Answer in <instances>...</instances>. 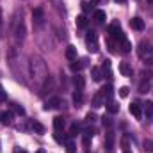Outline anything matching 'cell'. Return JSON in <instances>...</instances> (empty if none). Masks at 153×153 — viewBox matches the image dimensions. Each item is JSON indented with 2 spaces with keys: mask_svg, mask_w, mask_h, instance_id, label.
Returning a JSON list of instances; mask_svg holds the SVG:
<instances>
[{
  "mask_svg": "<svg viewBox=\"0 0 153 153\" xmlns=\"http://www.w3.org/2000/svg\"><path fill=\"white\" fill-rule=\"evenodd\" d=\"M78 130H80V126H78V125H71V128H70V135H76V134H78Z\"/></svg>",
  "mask_w": 153,
  "mask_h": 153,
  "instance_id": "30",
  "label": "cell"
},
{
  "mask_svg": "<svg viewBox=\"0 0 153 153\" xmlns=\"http://www.w3.org/2000/svg\"><path fill=\"white\" fill-rule=\"evenodd\" d=\"M102 121H103V125H105V126H112V119H111L109 116H103V117H102Z\"/></svg>",
  "mask_w": 153,
  "mask_h": 153,
  "instance_id": "29",
  "label": "cell"
},
{
  "mask_svg": "<svg viewBox=\"0 0 153 153\" xmlns=\"http://www.w3.org/2000/svg\"><path fill=\"white\" fill-rule=\"evenodd\" d=\"M109 34H111V39H114L119 43V39L125 38V34H123V30H121V27L117 25V23H112L111 27H109Z\"/></svg>",
  "mask_w": 153,
  "mask_h": 153,
  "instance_id": "2",
  "label": "cell"
},
{
  "mask_svg": "<svg viewBox=\"0 0 153 153\" xmlns=\"http://www.w3.org/2000/svg\"><path fill=\"white\" fill-rule=\"evenodd\" d=\"M150 2H153V0H150Z\"/></svg>",
  "mask_w": 153,
  "mask_h": 153,
  "instance_id": "41",
  "label": "cell"
},
{
  "mask_svg": "<svg viewBox=\"0 0 153 153\" xmlns=\"http://www.w3.org/2000/svg\"><path fill=\"white\" fill-rule=\"evenodd\" d=\"M116 2H121V4H123V2H125V0H116Z\"/></svg>",
  "mask_w": 153,
  "mask_h": 153,
  "instance_id": "39",
  "label": "cell"
},
{
  "mask_svg": "<svg viewBox=\"0 0 153 153\" xmlns=\"http://www.w3.org/2000/svg\"><path fill=\"white\" fill-rule=\"evenodd\" d=\"M100 94L105 98V103L107 102H111L112 100V96H114V91H112V85L111 84H107V85H103L102 89H100Z\"/></svg>",
  "mask_w": 153,
  "mask_h": 153,
  "instance_id": "4",
  "label": "cell"
},
{
  "mask_svg": "<svg viewBox=\"0 0 153 153\" xmlns=\"http://www.w3.org/2000/svg\"><path fill=\"white\" fill-rule=\"evenodd\" d=\"M125 153H128V152H125Z\"/></svg>",
  "mask_w": 153,
  "mask_h": 153,
  "instance_id": "42",
  "label": "cell"
},
{
  "mask_svg": "<svg viewBox=\"0 0 153 153\" xmlns=\"http://www.w3.org/2000/svg\"><path fill=\"white\" fill-rule=\"evenodd\" d=\"M119 73L123 76H130L132 75V68H130V64L128 62H121L119 64Z\"/></svg>",
  "mask_w": 153,
  "mask_h": 153,
  "instance_id": "9",
  "label": "cell"
},
{
  "mask_svg": "<svg viewBox=\"0 0 153 153\" xmlns=\"http://www.w3.org/2000/svg\"><path fill=\"white\" fill-rule=\"evenodd\" d=\"M152 46L146 43V41H143V43H139V48H137V53H139V57H143V59H148V55L152 53Z\"/></svg>",
  "mask_w": 153,
  "mask_h": 153,
  "instance_id": "3",
  "label": "cell"
},
{
  "mask_svg": "<svg viewBox=\"0 0 153 153\" xmlns=\"http://www.w3.org/2000/svg\"><path fill=\"white\" fill-rule=\"evenodd\" d=\"M59 105H61V100H59V98H52V100H48V102H46V105H45V111L57 109Z\"/></svg>",
  "mask_w": 153,
  "mask_h": 153,
  "instance_id": "10",
  "label": "cell"
},
{
  "mask_svg": "<svg viewBox=\"0 0 153 153\" xmlns=\"http://www.w3.org/2000/svg\"><path fill=\"white\" fill-rule=\"evenodd\" d=\"M73 82H75V87H76V89H84V85H85V80H84V76H80V75H76Z\"/></svg>",
  "mask_w": 153,
  "mask_h": 153,
  "instance_id": "22",
  "label": "cell"
},
{
  "mask_svg": "<svg viewBox=\"0 0 153 153\" xmlns=\"http://www.w3.org/2000/svg\"><path fill=\"white\" fill-rule=\"evenodd\" d=\"M141 76H143V82H150L153 76V71L152 70H144V71H141Z\"/></svg>",
  "mask_w": 153,
  "mask_h": 153,
  "instance_id": "24",
  "label": "cell"
},
{
  "mask_svg": "<svg viewBox=\"0 0 153 153\" xmlns=\"http://www.w3.org/2000/svg\"><path fill=\"white\" fill-rule=\"evenodd\" d=\"M87 66V59H80V61H75V62H71V71H75V73H78L82 68H85Z\"/></svg>",
  "mask_w": 153,
  "mask_h": 153,
  "instance_id": "6",
  "label": "cell"
},
{
  "mask_svg": "<svg viewBox=\"0 0 153 153\" xmlns=\"http://www.w3.org/2000/svg\"><path fill=\"white\" fill-rule=\"evenodd\" d=\"M32 18L36 20V23H43V20H45V14H43V9L41 7H36L34 11H32Z\"/></svg>",
  "mask_w": 153,
  "mask_h": 153,
  "instance_id": "7",
  "label": "cell"
},
{
  "mask_svg": "<svg viewBox=\"0 0 153 153\" xmlns=\"http://www.w3.org/2000/svg\"><path fill=\"white\" fill-rule=\"evenodd\" d=\"M128 91H130L128 87H121V89H119V96H121V98H126V96H128Z\"/></svg>",
  "mask_w": 153,
  "mask_h": 153,
  "instance_id": "28",
  "label": "cell"
},
{
  "mask_svg": "<svg viewBox=\"0 0 153 153\" xmlns=\"http://www.w3.org/2000/svg\"><path fill=\"white\" fill-rule=\"evenodd\" d=\"M18 153H27V152H23V150H22V152H18Z\"/></svg>",
  "mask_w": 153,
  "mask_h": 153,
  "instance_id": "40",
  "label": "cell"
},
{
  "mask_svg": "<svg viewBox=\"0 0 153 153\" xmlns=\"http://www.w3.org/2000/svg\"><path fill=\"white\" fill-rule=\"evenodd\" d=\"M94 20H96L98 23L105 22V11H94Z\"/></svg>",
  "mask_w": 153,
  "mask_h": 153,
  "instance_id": "25",
  "label": "cell"
},
{
  "mask_svg": "<svg viewBox=\"0 0 153 153\" xmlns=\"http://www.w3.org/2000/svg\"><path fill=\"white\" fill-rule=\"evenodd\" d=\"M85 45H87V50H89V52L96 53V52L100 50V45H98V34L93 32V30H89V32L85 34Z\"/></svg>",
  "mask_w": 153,
  "mask_h": 153,
  "instance_id": "1",
  "label": "cell"
},
{
  "mask_svg": "<svg viewBox=\"0 0 153 153\" xmlns=\"http://www.w3.org/2000/svg\"><path fill=\"white\" fill-rule=\"evenodd\" d=\"M82 100H84V96H82V89H76L75 93H73V103H75V105H80Z\"/></svg>",
  "mask_w": 153,
  "mask_h": 153,
  "instance_id": "20",
  "label": "cell"
},
{
  "mask_svg": "<svg viewBox=\"0 0 153 153\" xmlns=\"http://www.w3.org/2000/svg\"><path fill=\"white\" fill-rule=\"evenodd\" d=\"M144 148H146V150H148V152H153V141H152V139H150V141H146V143H144Z\"/></svg>",
  "mask_w": 153,
  "mask_h": 153,
  "instance_id": "32",
  "label": "cell"
},
{
  "mask_svg": "<svg viewBox=\"0 0 153 153\" xmlns=\"http://www.w3.org/2000/svg\"><path fill=\"white\" fill-rule=\"evenodd\" d=\"M80 5H82V11H84V13H87V11L91 9V4H89V2H82Z\"/></svg>",
  "mask_w": 153,
  "mask_h": 153,
  "instance_id": "31",
  "label": "cell"
},
{
  "mask_svg": "<svg viewBox=\"0 0 153 153\" xmlns=\"http://www.w3.org/2000/svg\"><path fill=\"white\" fill-rule=\"evenodd\" d=\"M85 119H87V123H91V121H94V119H96V116L93 114V112H89V114L85 116Z\"/></svg>",
  "mask_w": 153,
  "mask_h": 153,
  "instance_id": "33",
  "label": "cell"
},
{
  "mask_svg": "<svg viewBox=\"0 0 153 153\" xmlns=\"http://www.w3.org/2000/svg\"><path fill=\"white\" fill-rule=\"evenodd\" d=\"M66 152H68V153H75L76 152L75 143H71V141H70V143H66Z\"/></svg>",
  "mask_w": 153,
  "mask_h": 153,
  "instance_id": "27",
  "label": "cell"
},
{
  "mask_svg": "<svg viewBox=\"0 0 153 153\" xmlns=\"http://www.w3.org/2000/svg\"><path fill=\"white\" fill-rule=\"evenodd\" d=\"M130 27H132L134 30H143V29H144V22H143L139 16H135V18L130 20Z\"/></svg>",
  "mask_w": 153,
  "mask_h": 153,
  "instance_id": "5",
  "label": "cell"
},
{
  "mask_svg": "<svg viewBox=\"0 0 153 153\" xmlns=\"http://www.w3.org/2000/svg\"><path fill=\"white\" fill-rule=\"evenodd\" d=\"M14 111H16V112H18V114H25V111H23V107H20V105H16V107H14Z\"/></svg>",
  "mask_w": 153,
  "mask_h": 153,
  "instance_id": "35",
  "label": "cell"
},
{
  "mask_svg": "<svg viewBox=\"0 0 153 153\" xmlns=\"http://www.w3.org/2000/svg\"><path fill=\"white\" fill-rule=\"evenodd\" d=\"M102 70H103V75L111 76V61L107 59V61H103V64H102Z\"/></svg>",
  "mask_w": 153,
  "mask_h": 153,
  "instance_id": "23",
  "label": "cell"
},
{
  "mask_svg": "<svg viewBox=\"0 0 153 153\" xmlns=\"http://www.w3.org/2000/svg\"><path fill=\"white\" fill-rule=\"evenodd\" d=\"M0 123L2 125H11L13 123V112H2L0 114Z\"/></svg>",
  "mask_w": 153,
  "mask_h": 153,
  "instance_id": "15",
  "label": "cell"
},
{
  "mask_svg": "<svg viewBox=\"0 0 153 153\" xmlns=\"http://www.w3.org/2000/svg\"><path fill=\"white\" fill-rule=\"evenodd\" d=\"M107 111H109L111 114H116V112L119 111V105H117L116 102H112V100H111V102H107Z\"/></svg>",
  "mask_w": 153,
  "mask_h": 153,
  "instance_id": "21",
  "label": "cell"
},
{
  "mask_svg": "<svg viewBox=\"0 0 153 153\" xmlns=\"http://www.w3.org/2000/svg\"><path fill=\"white\" fill-rule=\"evenodd\" d=\"M98 2H100V0H91V7H93V5H96Z\"/></svg>",
  "mask_w": 153,
  "mask_h": 153,
  "instance_id": "36",
  "label": "cell"
},
{
  "mask_svg": "<svg viewBox=\"0 0 153 153\" xmlns=\"http://www.w3.org/2000/svg\"><path fill=\"white\" fill-rule=\"evenodd\" d=\"M91 76H93V80H94V82H100V80H102V70H100V68H91Z\"/></svg>",
  "mask_w": 153,
  "mask_h": 153,
  "instance_id": "18",
  "label": "cell"
},
{
  "mask_svg": "<svg viewBox=\"0 0 153 153\" xmlns=\"http://www.w3.org/2000/svg\"><path fill=\"white\" fill-rule=\"evenodd\" d=\"M112 146H114V134L112 132H107V135H105V148L107 150H112Z\"/></svg>",
  "mask_w": 153,
  "mask_h": 153,
  "instance_id": "16",
  "label": "cell"
},
{
  "mask_svg": "<svg viewBox=\"0 0 153 153\" xmlns=\"http://www.w3.org/2000/svg\"><path fill=\"white\" fill-rule=\"evenodd\" d=\"M0 102H5V91L2 85H0Z\"/></svg>",
  "mask_w": 153,
  "mask_h": 153,
  "instance_id": "34",
  "label": "cell"
},
{
  "mask_svg": "<svg viewBox=\"0 0 153 153\" xmlns=\"http://www.w3.org/2000/svg\"><path fill=\"white\" fill-rule=\"evenodd\" d=\"M119 45H121V52H123V53H128V52L132 50V45H130V41H128L126 38L119 39Z\"/></svg>",
  "mask_w": 153,
  "mask_h": 153,
  "instance_id": "12",
  "label": "cell"
},
{
  "mask_svg": "<svg viewBox=\"0 0 153 153\" xmlns=\"http://www.w3.org/2000/svg\"><path fill=\"white\" fill-rule=\"evenodd\" d=\"M66 59H68V61H76V48L73 45H70V46L66 48Z\"/></svg>",
  "mask_w": 153,
  "mask_h": 153,
  "instance_id": "11",
  "label": "cell"
},
{
  "mask_svg": "<svg viewBox=\"0 0 153 153\" xmlns=\"http://www.w3.org/2000/svg\"><path fill=\"white\" fill-rule=\"evenodd\" d=\"M130 114H134L137 119H141L143 117V112H141V105L139 103H132L130 105Z\"/></svg>",
  "mask_w": 153,
  "mask_h": 153,
  "instance_id": "13",
  "label": "cell"
},
{
  "mask_svg": "<svg viewBox=\"0 0 153 153\" xmlns=\"http://www.w3.org/2000/svg\"><path fill=\"white\" fill-rule=\"evenodd\" d=\"M102 105H105V98H103L100 93H96V94L93 96V107L98 109V107H102Z\"/></svg>",
  "mask_w": 153,
  "mask_h": 153,
  "instance_id": "8",
  "label": "cell"
},
{
  "mask_svg": "<svg viewBox=\"0 0 153 153\" xmlns=\"http://www.w3.org/2000/svg\"><path fill=\"white\" fill-rule=\"evenodd\" d=\"M0 23H2V9H0Z\"/></svg>",
  "mask_w": 153,
  "mask_h": 153,
  "instance_id": "37",
  "label": "cell"
},
{
  "mask_svg": "<svg viewBox=\"0 0 153 153\" xmlns=\"http://www.w3.org/2000/svg\"><path fill=\"white\" fill-rule=\"evenodd\" d=\"M53 128H55V132H61L64 128V119L61 116H55L53 117Z\"/></svg>",
  "mask_w": 153,
  "mask_h": 153,
  "instance_id": "14",
  "label": "cell"
},
{
  "mask_svg": "<svg viewBox=\"0 0 153 153\" xmlns=\"http://www.w3.org/2000/svg\"><path fill=\"white\" fill-rule=\"evenodd\" d=\"M87 23H89V22H87V18H85L84 14L76 16V27H78V29H85V27H87Z\"/></svg>",
  "mask_w": 153,
  "mask_h": 153,
  "instance_id": "17",
  "label": "cell"
},
{
  "mask_svg": "<svg viewBox=\"0 0 153 153\" xmlns=\"http://www.w3.org/2000/svg\"><path fill=\"white\" fill-rule=\"evenodd\" d=\"M32 128H34L38 134H45V126H43L41 123H38V121H34V123H32Z\"/></svg>",
  "mask_w": 153,
  "mask_h": 153,
  "instance_id": "26",
  "label": "cell"
},
{
  "mask_svg": "<svg viewBox=\"0 0 153 153\" xmlns=\"http://www.w3.org/2000/svg\"><path fill=\"white\" fill-rule=\"evenodd\" d=\"M36 153H45V152H43V150H39V152H36Z\"/></svg>",
  "mask_w": 153,
  "mask_h": 153,
  "instance_id": "38",
  "label": "cell"
},
{
  "mask_svg": "<svg viewBox=\"0 0 153 153\" xmlns=\"http://www.w3.org/2000/svg\"><path fill=\"white\" fill-rule=\"evenodd\" d=\"M144 114H146L148 119H152V117H153V102L144 103Z\"/></svg>",
  "mask_w": 153,
  "mask_h": 153,
  "instance_id": "19",
  "label": "cell"
}]
</instances>
